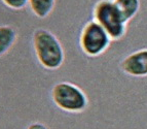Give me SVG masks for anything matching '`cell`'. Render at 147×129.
Here are the masks:
<instances>
[{"label": "cell", "instance_id": "6da1fadb", "mask_svg": "<svg viewBox=\"0 0 147 129\" xmlns=\"http://www.w3.org/2000/svg\"><path fill=\"white\" fill-rule=\"evenodd\" d=\"M35 55L43 68L58 69L65 62V50L56 34L49 29L38 28L32 32Z\"/></svg>", "mask_w": 147, "mask_h": 129}, {"label": "cell", "instance_id": "7a4b0ae2", "mask_svg": "<svg viewBox=\"0 0 147 129\" xmlns=\"http://www.w3.org/2000/svg\"><path fill=\"white\" fill-rule=\"evenodd\" d=\"M49 95L55 105L64 112L76 114L86 111L88 107V98L84 90L69 82L55 84Z\"/></svg>", "mask_w": 147, "mask_h": 129}, {"label": "cell", "instance_id": "3957f363", "mask_svg": "<svg viewBox=\"0 0 147 129\" xmlns=\"http://www.w3.org/2000/svg\"><path fill=\"white\" fill-rule=\"evenodd\" d=\"M94 20L103 26L112 40L125 35L127 21L113 0H101L95 5L92 21Z\"/></svg>", "mask_w": 147, "mask_h": 129}, {"label": "cell", "instance_id": "277c9868", "mask_svg": "<svg viewBox=\"0 0 147 129\" xmlns=\"http://www.w3.org/2000/svg\"><path fill=\"white\" fill-rule=\"evenodd\" d=\"M111 37L104 27L97 21H90L81 31L79 42L80 47L88 56H99L108 49Z\"/></svg>", "mask_w": 147, "mask_h": 129}, {"label": "cell", "instance_id": "5b68a950", "mask_svg": "<svg viewBox=\"0 0 147 129\" xmlns=\"http://www.w3.org/2000/svg\"><path fill=\"white\" fill-rule=\"evenodd\" d=\"M118 66L123 71L133 77L147 75V49L131 54L120 63H118Z\"/></svg>", "mask_w": 147, "mask_h": 129}, {"label": "cell", "instance_id": "8992f818", "mask_svg": "<svg viewBox=\"0 0 147 129\" xmlns=\"http://www.w3.org/2000/svg\"><path fill=\"white\" fill-rule=\"evenodd\" d=\"M18 40V31L10 25H0V58L6 55Z\"/></svg>", "mask_w": 147, "mask_h": 129}, {"label": "cell", "instance_id": "52a82bcc", "mask_svg": "<svg viewBox=\"0 0 147 129\" xmlns=\"http://www.w3.org/2000/svg\"><path fill=\"white\" fill-rule=\"evenodd\" d=\"M57 0H29V7L39 19H45L54 12Z\"/></svg>", "mask_w": 147, "mask_h": 129}, {"label": "cell", "instance_id": "ba28073f", "mask_svg": "<svg viewBox=\"0 0 147 129\" xmlns=\"http://www.w3.org/2000/svg\"><path fill=\"white\" fill-rule=\"evenodd\" d=\"M120 10L127 23L132 20L140 10V0H113Z\"/></svg>", "mask_w": 147, "mask_h": 129}, {"label": "cell", "instance_id": "9c48e42d", "mask_svg": "<svg viewBox=\"0 0 147 129\" xmlns=\"http://www.w3.org/2000/svg\"><path fill=\"white\" fill-rule=\"evenodd\" d=\"M3 4L13 10H22L27 7L29 0H1Z\"/></svg>", "mask_w": 147, "mask_h": 129}, {"label": "cell", "instance_id": "30bf717a", "mask_svg": "<svg viewBox=\"0 0 147 129\" xmlns=\"http://www.w3.org/2000/svg\"><path fill=\"white\" fill-rule=\"evenodd\" d=\"M26 129H49V127L41 122H33Z\"/></svg>", "mask_w": 147, "mask_h": 129}]
</instances>
